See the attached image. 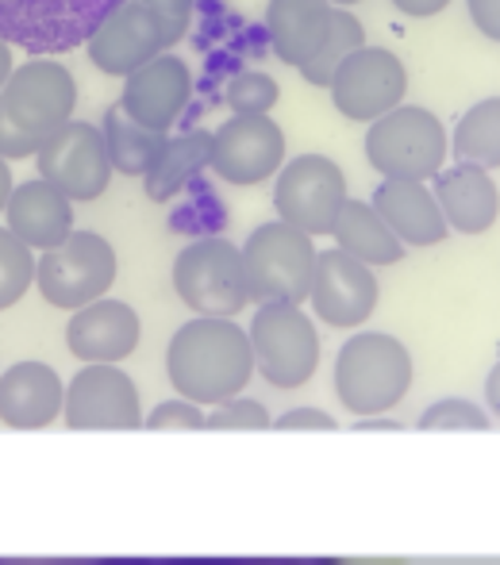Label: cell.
Returning <instances> with one entry per match:
<instances>
[{"label":"cell","instance_id":"obj_1","mask_svg":"<svg viewBox=\"0 0 500 565\" xmlns=\"http://www.w3.org/2000/svg\"><path fill=\"white\" fill-rule=\"evenodd\" d=\"M170 388L201 408L247 393L254 381L251 335L235 316H193L166 342Z\"/></svg>","mask_w":500,"mask_h":565},{"label":"cell","instance_id":"obj_2","mask_svg":"<svg viewBox=\"0 0 500 565\" xmlns=\"http://www.w3.org/2000/svg\"><path fill=\"white\" fill-rule=\"evenodd\" d=\"M77 77L54 58H28L0 89V158H35L39 147L74 119Z\"/></svg>","mask_w":500,"mask_h":565},{"label":"cell","instance_id":"obj_3","mask_svg":"<svg viewBox=\"0 0 500 565\" xmlns=\"http://www.w3.org/2000/svg\"><path fill=\"white\" fill-rule=\"evenodd\" d=\"M416 365L412 350L389 331H354L339 347L331 385L351 416H385L408 396Z\"/></svg>","mask_w":500,"mask_h":565},{"label":"cell","instance_id":"obj_4","mask_svg":"<svg viewBox=\"0 0 500 565\" xmlns=\"http://www.w3.org/2000/svg\"><path fill=\"white\" fill-rule=\"evenodd\" d=\"M247 335L254 350V373L277 393L305 388L320 370V331L300 305H289V300L254 305Z\"/></svg>","mask_w":500,"mask_h":565},{"label":"cell","instance_id":"obj_5","mask_svg":"<svg viewBox=\"0 0 500 565\" xmlns=\"http://www.w3.org/2000/svg\"><path fill=\"white\" fill-rule=\"evenodd\" d=\"M366 162L381 178L432 181L447 166L450 139L443 119L424 105H396L366 127Z\"/></svg>","mask_w":500,"mask_h":565},{"label":"cell","instance_id":"obj_6","mask_svg":"<svg viewBox=\"0 0 500 565\" xmlns=\"http://www.w3.org/2000/svg\"><path fill=\"white\" fill-rule=\"evenodd\" d=\"M120 274L116 246L100 231H70L58 246L39 250L35 258V289L51 308L74 312L82 305L108 297Z\"/></svg>","mask_w":500,"mask_h":565},{"label":"cell","instance_id":"obj_7","mask_svg":"<svg viewBox=\"0 0 500 565\" xmlns=\"http://www.w3.org/2000/svg\"><path fill=\"white\" fill-rule=\"evenodd\" d=\"M243 254V274H247L251 305H266V300H289V305H305L308 285H312L316 269V238L308 231L285 224V220H266L247 235L240 246Z\"/></svg>","mask_w":500,"mask_h":565},{"label":"cell","instance_id":"obj_8","mask_svg":"<svg viewBox=\"0 0 500 565\" xmlns=\"http://www.w3.org/2000/svg\"><path fill=\"white\" fill-rule=\"evenodd\" d=\"M116 0H0V35L28 51V58H54L89 43Z\"/></svg>","mask_w":500,"mask_h":565},{"label":"cell","instance_id":"obj_9","mask_svg":"<svg viewBox=\"0 0 500 565\" xmlns=\"http://www.w3.org/2000/svg\"><path fill=\"white\" fill-rule=\"evenodd\" d=\"M173 292L193 316H240L251 305L240 246L224 235L185 243L173 258Z\"/></svg>","mask_w":500,"mask_h":565},{"label":"cell","instance_id":"obj_10","mask_svg":"<svg viewBox=\"0 0 500 565\" xmlns=\"http://www.w3.org/2000/svg\"><path fill=\"white\" fill-rule=\"evenodd\" d=\"M347 173L328 154L285 158L274 173V212L285 224L308 231L312 238L331 235L339 209L347 204Z\"/></svg>","mask_w":500,"mask_h":565},{"label":"cell","instance_id":"obj_11","mask_svg":"<svg viewBox=\"0 0 500 565\" xmlns=\"http://www.w3.org/2000/svg\"><path fill=\"white\" fill-rule=\"evenodd\" d=\"M142 396L120 362H82L66 381L62 419L70 431H139Z\"/></svg>","mask_w":500,"mask_h":565},{"label":"cell","instance_id":"obj_12","mask_svg":"<svg viewBox=\"0 0 500 565\" xmlns=\"http://www.w3.org/2000/svg\"><path fill=\"white\" fill-rule=\"evenodd\" d=\"M178 43L181 35L166 23V15L150 0H116L113 12L89 35L85 51H89V62L100 74L127 77L142 62H150L155 54L170 51Z\"/></svg>","mask_w":500,"mask_h":565},{"label":"cell","instance_id":"obj_13","mask_svg":"<svg viewBox=\"0 0 500 565\" xmlns=\"http://www.w3.org/2000/svg\"><path fill=\"white\" fill-rule=\"evenodd\" d=\"M39 178H46L54 189L70 196L74 204H89L105 196L113 185V158L105 147V131L89 119H70L62 124L35 154Z\"/></svg>","mask_w":500,"mask_h":565},{"label":"cell","instance_id":"obj_14","mask_svg":"<svg viewBox=\"0 0 500 565\" xmlns=\"http://www.w3.org/2000/svg\"><path fill=\"white\" fill-rule=\"evenodd\" d=\"M328 93L339 116L354 119V124H374L377 116H385L389 108L408 97V66L401 62V54L362 43L336 70Z\"/></svg>","mask_w":500,"mask_h":565},{"label":"cell","instance_id":"obj_15","mask_svg":"<svg viewBox=\"0 0 500 565\" xmlns=\"http://www.w3.org/2000/svg\"><path fill=\"white\" fill-rule=\"evenodd\" d=\"M377 300L381 285L374 266L339 246L316 254L312 285H308V305H312L316 320L336 331H359L377 312Z\"/></svg>","mask_w":500,"mask_h":565},{"label":"cell","instance_id":"obj_16","mask_svg":"<svg viewBox=\"0 0 500 565\" xmlns=\"http://www.w3.org/2000/svg\"><path fill=\"white\" fill-rule=\"evenodd\" d=\"M285 131L274 116H240L212 131V173L227 185H262L285 166Z\"/></svg>","mask_w":500,"mask_h":565},{"label":"cell","instance_id":"obj_17","mask_svg":"<svg viewBox=\"0 0 500 565\" xmlns=\"http://www.w3.org/2000/svg\"><path fill=\"white\" fill-rule=\"evenodd\" d=\"M189 100H193V74H189L185 58L162 51L139 70L124 77V97L120 108L135 124L150 127V131L170 135L178 119L185 116Z\"/></svg>","mask_w":500,"mask_h":565},{"label":"cell","instance_id":"obj_18","mask_svg":"<svg viewBox=\"0 0 500 565\" xmlns=\"http://www.w3.org/2000/svg\"><path fill=\"white\" fill-rule=\"evenodd\" d=\"M66 385L51 362L23 358L0 370V424L12 431H43L62 419Z\"/></svg>","mask_w":500,"mask_h":565},{"label":"cell","instance_id":"obj_19","mask_svg":"<svg viewBox=\"0 0 500 565\" xmlns=\"http://www.w3.org/2000/svg\"><path fill=\"white\" fill-rule=\"evenodd\" d=\"M142 339V320L127 300L100 297L74 308L66 323V347L77 362H124Z\"/></svg>","mask_w":500,"mask_h":565},{"label":"cell","instance_id":"obj_20","mask_svg":"<svg viewBox=\"0 0 500 565\" xmlns=\"http://www.w3.org/2000/svg\"><path fill=\"white\" fill-rule=\"evenodd\" d=\"M435 201H439L447 227L458 235H486L500 220V185L493 181V170H481L470 162L443 166L435 173Z\"/></svg>","mask_w":500,"mask_h":565},{"label":"cell","instance_id":"obj_21","mask_svg":"<svg viewBox=\"0 0 500 565\" xmlns=\"http://www.w3.org/2000/svg\"><path fill=\"white\" fill-rule=\"evenodd\" d=\"M4 227L31 250H51L74 231V201L46 178H28L8 196Z\"/></svg>","mask_w":500,"mask_h":565},{"label":"cell","instance_id":"obj_22","mask_svg":"<svg viewBox=\"0 0 500 565\" xmlns=\"http://www.w3.org/2000/svg\"><path fill=\"white\" fill-rule=\"evenodd\" d=\"M370 204H374L377 216L393 227V235L404 246H439L450 235L447 216H443L439 201H435L432 181L381 178Z\"/></svg>","mask_w":500,"mask_h":565},{"label":"cell","instance_id":"obj_23","mask_svg":"<svg viewBox=\"0 0 500 565\" xmlns=\"http://www.w3.org/2000/svg\"><path fill=\"white\" fill-rule=\"evenodd\" d=\"M331 12H336L331 0H269L266 35L277 58L292 70L305 66L320 51L323 39H328Z\"/></svg>","mask_w":500,"mask_h":565},{"label":"cell","instance_id":"obj_24","mask_svg":"<svg viewBox=\"0 0 500 565\" xmlns=\"http://www.w3.org/2000/svg\"><path fill=\"white\" fill-rule=\"evenodd\" d=\"M204 170H212V131L193 127V131L166 135V147L142 173V189L155 204H166L185 193Z\"/></svg>","mask_w":500,"mask_h":565},{"label":"cell","instance_id":"obj_25","mask_svg":"<svg viewBox=\"0 0 500 565\" xmlns=\"http://www.w3.org/2000/svg\"><path fill=\"white\" fill-rule=\"evenodd\" d=\"M331 238L339 250L354 254L366 266H396L408 254V246L393 235V227L377 216V209L370 201H354L347 196V204L339 209L336 224H331Z\"/></svg>","mask_w":500,"mask_h":565},{"label":"cell","instance_id":"obj_26","mask_svg":"<svg viewBox=\"0 0 500 565\" xmlns=\"http://www.w3.org/2000/svg\"><path fill=\"white\" fill-rule=\"evenodd\" d=\"M100 131H105L113 170L124 173V178H142V173L150 170V162L158 158V150L166 147V131H150V127L135 124L120 105L105 116Z\"/></svg>","mask_w":500,"mask_h":565},{"label":"cell","instance_id":"obj_27","mask_svg":"<svg viewBox=\"0 0 500 565\" xmlns=\"http://www.w3.org/2000/svg\"><path fill=\"white\" fill-rule=\"evenodd\" d=\"M450 154L455 162L500 170V97H481L466 108L450 135Z\"/></svg>","mask_w":500,"mask_h":565},{"label":"cell","instance_id":"obj_28","mask_svg":"<svg viewBox=\"0 0 500 565\" xmlns=\"http://www.w3.org/2000/svg\"><path fill=\"white\" fill-rule=\"evenodd\" d=\"M362 43H366V28H362V20L351 12V8L336 4V12H331L328 39H323L320 51H316L312 58H308L305 66L297 70V74L305 77L308 85H316V89H328L331 77H336V70L343 66V58L359 51Z\"/></svg>","mask_w":500,"mask_h":565},{"label":"cell","instance_id":"obj_29","mask_svg":"<svg viewBox=\"0 0 500 565\" xmlns=\"http://www.w3.org/2000/svg\"><path fill=\"white\" fill-rule=\"evenodd\" d=\"M31 285H35V250L0 227V312L20 305Z\"/></svg>","mask_w":500,"mask_h":565},{"label":"cell","instance_id":"obj_30","mask_svg":"<svg viewBox=\"0 0 500 565\" xmlns=\"http://www.w3.org/2000/svg\"><path fill=\"white\" fill-rule=\"evenodd\" d=\"M416 427L419 431H489L493 419L481 404L466 401V396H443L419 412Z\"/></svg>","mask_w":500,"mask_h":565},{"label":"cell","instance_id":"obj_31","mask_svg":"<svg viewBox=\"0 0 500 565\" xmlns=\"http://www.w3.org/2000/svg\"><path fill=\"white\" fill-rule=\"evenodd\" d=\"M224 100L240 116H269L277 108V100H281V85L269 74H262V70H243V74H235L227 82Z\"/></svg>","mask_w":500,"mask_h":565},{"label":"cell","instance_id":"obj_32","mask_svg":"<svg viewBox=\"0 0 500 565\" xmlns=\"http://www.w3.org/2000/svg\"><path fill=\"white\" fill-rule=\"evenodd\" d=\"M204 431H274V416L262 401H251L247 393L209 408Z\"/></svg>","mask_w":500,"mask_h":565},{"label":"cell","instance_id":"obj_33","mask_svg":"<svg viewBox=\"0 0 500 565\" xmlns=\"http://www.w3.org/2000/svg\"><path fill=\"white\" fill-rule=\"evenodd\" d=\"M204 419H209V408L185 401V396H170L142 416V427L147 431H204Z\"/></svg>","mask_w":500,"mask_h":565},{"label":"cell","instance_id":"obj_34","mask_svg":"<svg viewBox=\"0 0 500 565\" xmlns=\"http://www.w3.org/2000/svg\"><path fill=\"white\" fill-rule=\"evenodd\" d=\"M336 419L323 408H289L274 416V431H336Z\"/></svg>","mask_w":500,"mask_h":565},{"label":"cell","instance_id":"obj_35","mask_svg":"<svg viewBox=\"0 0 500 565\" xmlns=\"http://www.w3.org/2000/svg\"><path fill=\"white\" fill-rule=\"evenodd\" d=\"M466 12L489 43H500V0H466Z\"/></svg>","mask_w":500,"mask_h":565},{"label":"cell","instance_id":"obj_36","mask_svg":"<svg viewBox=\"0 0 500 565\" xmlns=\"http://www.w3.org/2000/svg\"><path fill=\"white\" fill-rule=\"evenodd\" d=\"M150 4H155L158 12L166 15V23H170V28L178 31L181 39H185L189 23H193V8H196V0H150Z\"/></svg>","mask_w":500,"mask_h":565},{"label":"cell","instance_id":"obj_37","mask_svg":"<svg viewBox=\"0 0 500 565\" xmlns=\"http://www.w3.org/2000/svg\"><path fill=\"white\" fill-rule=\"evenodd\" d=\"M389 4L412 20H432V15L447 12V4H455V0H389Z\"/></svg>","mask_w":500,"mask_h":565},{"label":"cell","instance_id":"obj_38","mask_svg":"<svg viewBox=\"0 0 500 565\" xmlns=\"http://www.w3.org/2000/svg\"><path fill=\"white\" fill-rule=\"evenodd\" d=\"M486 404H489V412L500 419V358L493 362V370H489V377H486Z\"/></svg>","mask_w":500,"mask_h":565},{"label":"cell","instance_id":"obj_39","mask_svg":"<svg viewBox=\"0 0 500 565\" xmlns=\"http://www.w3.org/2000/svg\"><path fill=\"white\" fill-rule=\"evenodd\" d=\"M12 70H15V46L0 35V89H4V82L12 77Z\"/></svg>","mask_w":500,"mask_h":565},{"label":"cell","instance_id":"obj_40","mask_svg":"<svg viewBox=\"0 0 500 565\" xmlns=\"http://www.w3.org/2000/svg\"><path fill=\"white\" fill-rule=\"evenodd\" d=\"M12 189H15L12 166H8V158H0V216H4V209H8V196H12Z\"/></svg>","mask_w":500,"mask_h":565},{"label":"cell","instance_id":"obj_41","mask_svg":"<svg viewBox=\"0 0 500 565\" xmlns=\"http://www.w3.org/2000/svg\"><path fill=\"white\" fill-rule=\"evenodd\" d=\"M354 431H401V424H393V419H377V416H366L354 424Z\"/></svg>","mask_w":500,"mask_h":565},{"label":"cell","instance_id":"obj_42","mask_svg":"<svg viewBox=\"0 0 500 565\" xmlns=\"http://www.w3.org/2000/svg\"><path fill=\"white\" fill-rule=\"evenodd\" d=\"M331 4H343V8H351V4H362V0H331Z\"/></svg>","mask_w":500,"mask_h":565}]
</instances>
